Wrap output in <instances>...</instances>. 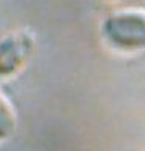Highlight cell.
<instances>
[{"label": "cell", "mask_w": 145, "mask_h": 151, "mask_svg": "<svg viewBox=\"0 0 145 151\" xmlns=\"http://www.w3.org/2000/svg\"><path fill=\"white\" fill-rule=\"evenodd\" d=\"M101 32L106 42L117 50H142L145 49V11L129 8L107 14Z\"/></svg>", "instance_id": "cell-1"}, {"label": "cell", "mask_w": 145, "mask_h": 151, "mask_svg": "<svg viewBox=\"0 0 145 151\" xmlns=\"http://www.w3.org/2000/svg\"><path fill=\"white\" fill-rule=\"evenodd\" d=\"M35 47L29 32H14L0 41V77L14 76L30 58Z\"/></svg>", "instance_id": "cell-2"}, {"label": "cell", "mask_w": 145, "mask_h": 151, "mask_svg": "<svg viewBox=\"0 0 145 151\" xmlns=\"http://www.w3.org/2000/svg\"><path fill=\"white\" fill-rule=\"evenodd\" d=\"M14 113L5 99L0 96V140H6L8 137H11V134L14 132Z\"/></svg>", "instance_id": "cell-3"}]
</instances>
